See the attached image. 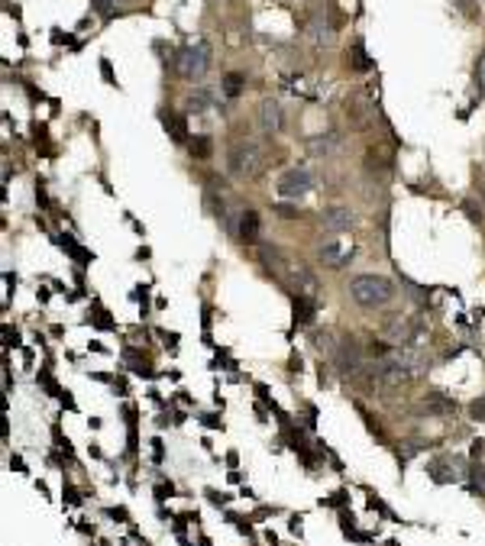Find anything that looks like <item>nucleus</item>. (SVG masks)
Wrapping results in <instances>:
<instances>
[{"mask_svg":"<svg viewBox=\"0 0 485 546\" xmlns=\"http://www.w3.org/2000/svg\"><path fill=\"white\" fill-rule=\"evenodd\" d=\"M350 294L359 308H385L395 298V285L385 275H356L350 281Z\"/></svg>","mask_w":485,"mask_h":546,"instance_id":"obj_1","label":"nucleus"},{"mask_svg":"<svg viewBox=\"0 0 485 546\" xmlns=\"http://www.w3.org/2000/svg\"><path fill=\"white\" fill-rule=\"evenodd\" d=\"M175 68L184 81H201L207 75V68H211V42L197 39V42L182 46L175 56Z\"/></svg>","mask_w":485,"mask_h":546,"instance_id":"obj_2","label":"nucleus"},{"mask_svg":"<svg viewBox=\"0 0 485 546\" xmlns=\"http://www.w3.org/2000/svg\"><path fill=\"white\" fill-rule=\"evenodd\" d=\"M226 168H230L233 178H243V182H246V178H256L259 175V168H262L259 146L249 142V140L236 142V146L230 149V155H226Z\"/></svg>","mask_w":485,"mask_h":546,"instance_id":"obj_3","label":"nucleus"},{"mask_svg":"<svg viewBox=\"0 0 485 546\" xmlns=\"http://www.w3.org/2000/svg\"><path fill=\"white\" fill-rule=\"evenodd\" d=\"M311 184H314V178H311L308 168H288V172H285V175L278 178L275 191H278V197L298 201V197H304V194L311 191Z\"/></svg>","mask_w":485,"mask_h":546,"instance_id":"obj_4","label":"nucleus"},{"mask_svg":"<svg viewBox=\"0 0 485 546\" xmlns=\"http://www.w3.org/2000/svg\"><path fill=\"white\" fill-rule=\"evenodd\" d=\"M427 476L434 478L437 485H450L463 476V462L453 459V456H437V459L427 462Z\"/></svg>","mask_w":485,"mask_h":546,"instance_id":"obj_5","label":"nucleus"},{"mask_svg":"<svg viewBox=\"0 0 485 546\" xmlns=\"http://www.w3.org/2000/svg\"><path fill=\"white\" fill-rule=\"evenodd\" d=\"M317 256H320L323 266L330 268H346L353 259H356V249L346 243H340V239H330V243H323L320 249H317Z\"/></svg>","mask_w":485,"mask_h":546,"instance_id":"obj_6","label":"nucleus"},{"mask_svg":"<svg viewBox=\"0 0 485 546\" xmlns=\"http://www.w3.org/2000/svg\"><path fill=\"white\" fill-rule=\"evenodd\" d=\"M333 362H337V369L343 372V375H353V372H359V362H363V356H359V350L356 346H346V343H340L337 350H333Z\"/></svg>","mask_w":485,"mask_h":546,"instance_id":"obj_7","label":"nucleus"},{"mask_svg":"<svg viewBox=\"0 0 485 546\" xmlns=\"http://www.w3.org/2000/svg\"><path fill=\"white\" fill-rule=\"evenodd\" d=\"M259 126L266 130V133H278V130H281V107H278V100L266 98L259 104Z\"/></svg>","mask_w":485,"mask_h":546,"instance_id":"obj_8","label":"nucleus"},{"mask_svg":"<svg viewBox=\"0 0 485 546\" xmlns=\"http://www.w3.org/2000/svg\"><path fill=\"white\" fill-rule=\"evenodd\" d=\"M353 210L350 207H327L323 210V226H327V230H350L353 226Z\"/></svg>","mask_w":485,"mask_h":546,"instance_id":"obj_9","label":"nucleus"},{"mask_svg":"<svg viewBox=\"0 0 485 546\" xmlns=\"http://www.w3.org/2000/svg\"><path fill=\"white\" fill-rule=\"evenodd\" d=\"M259 233H262L259 214H256V210H246V214L239 217V239H243V243H256V239H259Z\"/></svg>","mask_w":485,"mask_h":546,"instance_id":"obj_10","label":"nucleus"},{"mask_svg":"<svg viewBox=\"0 0 485 546\" xmlns=\"http://www.w3.org/2000/svg\"><path fill=\"white\" fill-rule=\"evenodd\" d=\"M421 414H453L457 411V401H450L447 394H430V398L421 401Z\"/></svg>","mask_w":485,"mask_h":546,"instance_id":"obj_11","label":"nucleus"},{"mask_svg":"<svg viewBox=\"0 0 485 546\" xmlns=\"http://www.w3.org/2000/svg\"><path fill=\"white\" fill-rule=\"evenodd\" d=\"M308 36L317 42V46H330V42H333V26H327V23H323V16H314V20H311V26H308Z\"/></svg>","mask_w":485,"mask_h":546,"instance_id":"obj_12","label":"nucleus"},{"mask_svg":"<svg viewBox=\"0 0 485 546\" xmlns=\"http://www.w3.org/2000/svg\"><path fill=\"white\" fill-rule=\"evenodd\" d=\"M243 88H246V78L239 75V71H226L224 81H220V91H224L226 98H239V94H243Z\"/></svg>","mask_w":485,"mask_h":546,"instance_id":"obj_13","label":"nucleus"},{"mask_svg":"<svg viewBox=\"0 0 485 546\" xmlns=\"http://www.w3.org/2000/svg\"><path fill=\"white\" fill-rule=\"evenodd\" d=\"M162 123H165V133H172V140H175V142H188V126H184L182 117L165 113V117H162Z\"/></svg>","mask_w":485,"mask_h":546,"instance_id":"obj_14","label":"nucleus"},{"mask_svg":"<svg viewBox=\"0 0 485 546\" xmlns=\"http://www.w3.org/2000/svg\"><path fill=\"white\" fill-rule=\"evenodd\" d=\"M295 285H298V294H311V298H314V291H317V278L311 275V268H304V266H298V268H295Z\"/></svg>","mask_w":485,"mask_h":546,"instance_id":"obj_15","label":"nucleus"},{"mask_svg":"<svg viewBox=\"0 0 485 546\" xmlns=\"http://www.w3.org/2000/svg\"><path fill=\"white\" fill-rule=\"evenodd\" d=\"M314 314V298L311 294H295V323H308Z\"/></svg>","mask_w":485,"mask_h":546,"instance_id":"obj_16","label":"nucleus"},{"mask_svg":"<svg viewBox=\"0 0 485 546\" xmlns=\"http://www.w3.org/2000/svg\"><path fill=\"white\" fill-rule=\"evenodd\" d=\"M469 491L479 498H485V466L482 462H472L469 466Z\"/></svg>","mask_w":485,"mask_h":546,"instance_id":"obj_17","label":"nucleus"},{"mask_svg":"<svg viewBox=\"0 0 485 546\" xmlns=\"http://www.w3.org/2000/svg\"><path fill=\"white\" fill-rule=\"evenodd\" d=\"M337 142H340L337 133H327V136H320V140H314V152L317 155H330L333 149H337Z\"/></svg>","mask_w":485,"mask_h":546,"instance_id":"obj_18","label":"nucleus"},{"mask_svg":"<svg viewBox=\"0 0 485 546\" xmlns=\"http://www.w3.org/2000/svg\"><path fill=\"white\" fill-rule=\"evenodd\" d=\"M188 149H191V155H197V159H207V155H211V140H207V136H194V140H188Z\"/></svg>","mask_w":485,"mask_h":546,"instance_id":"obj_19","label":"nucleus"},{"mask_svg":"<svg viewBox=\"0 0 485 546\" xmlns=\"http://www.w3.org/2000/svg\"><path fill=\"white\" fill-rule=\"evenodd\" d=\"M350 58H353V65H356V71H366V68H369V58H366V49H363V42H353Z\"/></svg>","mask_w":485,"mask_h":546,"instance_id":"obj_20","label":"nucleus"},{"mask_svg":"<svg viewBox=\"0 0 485 546\" xmlns=\"http://www.w3.org/2000/svg\"><path fill=\"white\" fill-rule=\"evenodd\" d=\"M211 104H214L211 91H197V94H191V100H188V107H191V110H207Z\"/></svg>","mask_w":485,"mask_h":546,"instance_id":"obj_21","label":"nucleus"},{"mask_svg":"<svg viewBox=\"0 0 485 546\" xmlns=\"http://www.w3.org/2000/svg\"><path fill=\"white\" fill-rule=\"evenodd\" d=\"M469 417L472 420H485V398H476L469 404Z\"/></svg>","mask_w":485,"mask_h":546,"instance_id":"obj_22","label":"nucleus"},{"mask_svg":"<svg viewBox=\"0 0 485 546\" xmlns=\"http://www.w3.org/2000/svg\"><path fill=\"white\" fill-rule=\"evenodd\" d=\"M152 462H165V443L155 436L152 440Z\"/></svg>","mask_w":485,"mask_h":546,"instance_id":"obj_23","label":"nucleus"},{"mask_svg":"<svg viewBox=\"0 0 485 546\" xmlns=\"http://www.w3.org/2000/svg\"><path fill=\"white\" fill-rule=\"evenodd\" d=\"M453 4H457V7L463 10L466 16H476V10H479V7H476V0H453Z\"/></svg>","mask_w":485,"mask_h":546,"instance_id":"obj_24","label":"nucleus"},{"mask_svg":"<svg viewBox=\"0 0 485 546\" xmlns=\"http://www.w3.org/2000/svg\"><path fill=\"white\" fill-rule=\"evenodd\" d=\"M476 84L485 91V56H479V62H476Z\"/></svg>","mask_w":485,"mask_h":546,"instance_id":"obj_25","label":"nucleus"},{"mask_svg":"<svg viewBox=\"0 0 485 546\" xmlns=\"http://www.w3.org/2000/svg\"><path fill=\"white\" fill-rule=\"evenodd\" d=\"M466 214L472 217V224H482V210H479L472 201H466Z\"/></svg>","mask_w":485,"mask_h":546,"instance_id":"obj_26","label":"nucleus"},{"mask_svg":"<svg viewBox=\"0 0 485 546\" xmlns=\"http://www.w3.org/2000/svg\"><path fill=\"white\" fill-rule=\"evenodd\" d=\"M207 501H211V504H217V508H224V504L230 501V498H224V495H217L214 488H207Z\"/></svg>","mask_w":485,"mask_h":546,"instance_id":"obj_27","label":"nucleus"},{"mask_svg":"<svg viewBox=\"0 0 485 546\" xmlns=\"http://www.w3.org/2000/svg\"><path fill=\"white\" fill-rule=\"evenodd\" d=\"M94 4V10H98V14H110L113 10V0H91Z\"/></svg>","mask_w":485,"mask_h":546,"instance_id":"obj_28","label":"nucleus"},{"mask_svg":"<svg viewBox=\"0 0 485 546\" xmlns=\"http://www.w3.org/2000/svg\"><path fill=\"white\" fill-rule=\"evenodd\" d=\"M107 514H110L113 520H130V514H127V508H107Z\"/></svg>","mask_w":485,"mask_h":546,"instance_id":"obj_29","label":"nucleus"},{"mask_svg":"<svg viewBox=\"0 0 485 546\" xmlns=\"http://www.w3.org/2000/svg\"><path fill=\"white\" fill-rule=\"evenodd\" d=\"M275 214H281V217H298V207H275Z\"/></svg>","mask_w":485,"mask_h":546,"instance_id":"obj_30","label":"nucleus"},{"mask_svg":"<svg viewBox=\"0 0 485 546\" xmlns=\"http://www.w3.org/2000/svg\"><path fill=\"white\" fill-rule=\"evenodd\" d=\"M207 424V427H224V420H217V417H211V414H204V417H201Z\"/></svg>","mask_w":485,"mask_h":546,"instance_id":"obj_31","label":"nucleus"},{"mask_svg":"<svg viewBox=\"0 0 485 546\" xmlns=\"http://www.w3.org/2000/svg\"><path fill=\"white\" fill-rule=\"evenodd\" d=\"M10 466H14L16 472H26V466H23V459H16V456H14V459H10Z\"/></svg>","mask_w":485,"mask_h":546,"instance_id":"obj_32","label":"nucleus"},{"mask_svg":"<svg viewBox=\"0 0 485 546\" xmlns=\"http://www.w3.org/2000/svg\"><path fill=\"white\" fill-rule=\"evenodd\" d=\"M291 530H295V537L301 533V518H291Z\"/></svg>","mask_w":485,"mask_h":546,"instance_id":"obj_33","label":"nucleus"}]
</instances>
